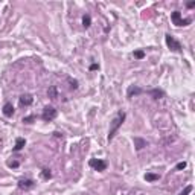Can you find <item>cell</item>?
<instances>
[{"label": "cell", "mask_w": 195, "mask_h": 195, "mask_svg": "<svg viewBox=\"0 0 195 195\" xmlns=\"http://www.w3.org/2000/svg\"><path fill=\"white\" fill-rule=\"evenodd\" d=\"M57 115H58L57 108H55V107H52V105H47V107H44V110H43L41 119H43V120H46V122H50V120H53V119L57 117Z\"/></svg>", "instance_id": "obj_4"}, {"label": "cell", "mask_w": 195, "mask_h": 195, "mask_svg": "<svg viewBox=\"0 0 195 195\" xmlns=\"http://www.w3.org/2000/svg\"><path fill=\"white\" fill-rule=\"evenodd\" d=\"M125 111H119L116 115V117H113V120L110 122L111 125H110V131H108V142L110 140H113V137H115V134H116V131L119 130V127L123 123V120H125Z\"/></svg>", "instance_id": "obj_1"}, {"label": "cell", "mask_w": 195, "mask_h": 195, "mask_svg": "<svg viewBox=\"0 0 195 195\" xmlns=\"http://www.w3.org/2000/svg\"><path fill=\"white\" fill-rule=\"evenodd\" d=\"M34 119H35V116H28V117H23V122H25V123H31V122H32Z\"/></svg>", "instance_id": "obj_22"}, {"label": "cell", "mask_w": 195, "mask_h": 195, "mask_svg": "<svg viewBox=\"0 0 195 195\" xmlns=\"http://www.w3.org/2000/svg\"><path fill=\"white\" fill-rule=\"evenodd\" d=\"M53 136H55V137H63V134H61V133H58V131H55V133H53Z\"/></svg>", "instance_id": "obj_24"}, {"label": "cell", "mask_w": 195, "mask_h": 195, "mask_svg": "<svg viewBox=\"0 0 195 195\" xmlns=\"http://www.w3.org/2000/svg\"><path fill=\"white\" fill-rule=\"evenodd\" d=\"M134 145H136V150L140 151L142 148H145V146L148 145V142L143 140V139H140V137H134Z\"/></svg>", "instance_id": "obj_10"}, {"label": "cell", "mask_w": 195, "mask_h": 195, "mask_svg": "<svg viewBox=\"0 0 195 195\" xmlns=\"http://www.w3.org/2000/svg\"><path fill=\"white\" fill-rule=\"evenodd\" d=\"M69 82H70V88H78V81L76 79H72V78H69Z\"/></svg>", "instance_id": "obj_20"}, {"label": "cell", "mask_w": 195, "mask_h": 195, "mask_svg": "<svg viewBox=\"0 0 195 195\" xmlns=\"http://www.w3.org/2000/svg\"><path fill=\"white\" fill-rule=\"evenodd\" d=\"M41 175H43V178H44V180L52 178V172H50V169H43V171H41Z\"/></svg>", "instance_id": "obj_16"}, {"label": "cell", "mask_w": 195, "mask_h": 195, "mask_svg": "<svg viewBox=\"0 0 195 195\" xmlns=\"http://www.w3.org/2000/svg\"><path fill=\"white\" fill-rule=\"evenodd\" d=\"M98 69H99V66H98L96 63H93V64L90 66V70H92V72H93V70H98Z\"/></svg>", "instance_id": "obj_23"}, {"label": "cell", "mask_w": 195, "mask_h": 195, "mask_svg": "<svg viewBox=\"0 0 195 195\" xmlns=\"http://www.w3.org/2000/svg\"><path fill=\"white\" fill-rule=\"evenodd\" d=\"M143 93V90L140 88V87H137V85H130L128 87V92H127V96L131 99L133 96H137V95H142Z\"/></svg>", "instance_id": "obj_7"}, {"label": "cell", "mask_w": 195, "mask_h": 195, "mask_svg": "<svg viewBox=\"0 0 195 195\" xmlns=\"http://www.w3.org/2000/svg\"><path fill=\"white\" fill-rule=\"evenodd\" d=\"M134 57L139 58V60H142V58L145 57V52H143V50H136V52H134Z\"/></svg>", "instance_id": "obj_21"}, {"label": "cell", "mask_w": 195, "mask_h": 195, "mask_svg": "<svg viewBox=\"0 0 195 195\" xmlns=\"http://www.w3.org/2000/svg\"><path fill=\"white\" fill-rule=\"evenodd\" d=\"M34 186H35V181L31 180V178H21V180H18V188L23 189V191H29Z\"/></svg>", "instance_id": "obj_6"}, {"label": "cell", "mask_w": 195, "mask_h": 195, "mask_svg": "<svg viewBox=\"0 0 195 195\" xmlns=\"http://www.w3.org/2000/svg\"><path fill=\"white\" fill-rule=\"evenodd\" d=\"M8 166H9V168H18V166H20V162H18V160H12V162H8Z\"/></svg>", "instance_id": "obj_18"}, {"label": "cell", "mask_w": 195, "mask_h": 195, "mask_svg": "<svg viewBox=\"0 0 195 195\" xmlns=\"http://www.w3.org/2000/svg\"><path fill=\"white\" fill-rule=\"evenodd\" d=\"M26 145V140L23 139V137H18L17 140H15V146H14V151H20V150H23V146Z\"/></svg>", "instance_id": "obj_11"}, {"label": "cell", "mask_w": 195, "mask_h": 195, "mask_svg": "<svg viewBox=\"0 0 195 195\" xmlns=\"http://www.w3.org/2000/svg\"><path fill=\"white\" fill-rule=\"evenodd\" d=\"M195 6V2H189V3H188V8H194Z\"/></svg>", "instance_id": "obj_25"}, {"label": "cell", "mask_w": 195, "mask_h": 195, "mask_svg": "<svg viewBox=\"0 0 195 195\" xmlns=\"http://www.w3.org/2000/svg\"><path fill=\"white\" fill-rule=\"evenodd\" d=\"M154 99H160V98H163L165 96V93H163V90H158V88H154V90H150L148 92Z\"/></svg>", "instance_id": "obj_12"}, {"label": "cell", "mask_w": 195, "mask_h": 195, "mask_svg": "<svg viewBox=\"0 0 195 195\" xmlns=\"http://www.w3.org/2000/svg\"><path fill=\"white\" fill-rule=\"evenodd\" d=\"M145 180L146 181H157V180H160V175L158 174H145Z\"/></svg>", "instance_id": "obj_15"}, {"label": "cell", "mask_w": 195, "mask_h": 195, "mask_svg": "<svg viewBox=\"0 0 195 195\" xmlns=\"http://www.w3.org/2000/svg\"><path fill=\"white\" fill-rule=\"evenodd\" d=\"M192 189H194V188H192V185H189V186H186V188H185V191H181L178 195H188V194H191V192H192Z\"/></svg>", "instance_id": "obj_17"}, {"label": "cell", "mask_w": 195, "mask_h": 195, "mask_svg": "<svg viewBox=\"0 0 195 195\" xmlns=\"http://www.w3.org/2000/svg\"><path fill=\"white\" fill-rule=\"evenodd\" d=\"M32 102H34V98L31 96V95H21L20 96V105L21 107H29V105H32Z\"/></svg>", "instance_id": "obj_9"}, {"label": "cell", "mask_w": 195, "mask_h": 195, "mask_svg": "<svg viewBox=\"0 0 195 195\" xmlns=\"http://www.w3.org/2000/svg\"><path fill=\"white\" fill-rule=\"evenodd\" d=\"M2 113H3L5 117H12L14 116V105L11 102H6L3 105V108H2Z\"/></svg>", "instance_id": "obj_8"}, {"label": "cell", "mask_w": 195, "mask_h": 195, "mask_svg": "<svg viewBox=\"0 0 195 195\" xmlns=\"http://www.w3.org/2000/svg\"><path fill=\"white\" fill-rule=\"evenodd\" d=\"M90 25H92V17H90V14H85V15L82 17V26L87 29Z\"/></svg>", "instance_id": "obj_14"}, {"label": "cell", "mask_w": 195, "mask_h": 195, "mask_svg": "<svg viewBox=\"0 0 195 195\" xmlns=\"http://www.w3.org/2000/svg\"><path fill=\"white\" fill-rule=\"evenodd\" d=\"M165 41H166V46H168L172 52H181V50H183V49H181V44L174 38L171 34H166V35H165Z\"/></svg>", "instance_id": "obj_3"}, {"label": "cell", "mask_w": 195, "mask_h": 195, "mask_svg": "<svg viewBox=\"0 0 195 195\" xmlns=\"http://www.w3.org/2000/svg\"><path fill=\"white\" fill-rule=\"evenodd\" d=\"M47 96H49L50 99H57V98H58V92H57V87H55V85L49 87V90H47Z\"/></svg>", "instance_id": "obj_13"}, {"label": "cell", "mask_w": 195, "mask_h": 195, "mask_svg": "<svg viewBox=\"0 0 195 195\" xmlns=\"http://www.w3.org/2000/svg\"><path fill=\"white\" fill-rule=\"evenodd\" d=\"M88 165L96 169V171H105L107 169V162L105 160H99V158H90Z\"/></svg>", "instance_id": "obj_5"}, {"label": "cell", "mask_w": 195, "mask_h": 195, "mask_svg": "<svg viewBox=\"0 0 195 195\" xmlns=\"http://www.w3.org/2000/svg\"><path fill=\"white\" fill-rule=\"evenodd\" d=\"M171 21H172L175 26H188V25L192 23V18H183L180 11H174V12L171 14Z\"/></svg>", "instance_id": "obj_2"}, {"label": "cell", "mask_w": 195, "mask_h": 195, "mask_svg": "<svg viewBox=\"0 0 195 195\" xmlns=\"http://www.w3.org/2000/svg\"><path fill=\"white\" fill-rule=\"evenodd\" d=\"M186 162H180V163H177V166H175V171H181V169H185L186 168Z\"/></svg>", "instance_id": "obj_19"}]
</instances>
